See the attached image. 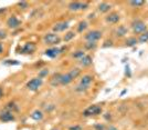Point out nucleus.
I'll return each mask as SVG.
<instances>
[{
    "mask_svg": "<svg viewBox=\"0 0 148 130\" xmlns=\"http://www.w3.org/2000/svg\"><path fill=\"white\" fill-rule=\"evenodd\" d=\"M42 83H43L42 78H39V77H38V78H33V79H31V80L27 83V88H28L30 91H37L38 89L42 86Z\"/></svg>",
    "mask_w": 148,
    "mask_h": 130,
    "instance_id": "1",
    "label": "nucleus"
},
{
    "mask_svg": "<svg viewBox=\"0 0 148 130\" xmlns=\"http://www.w3.org/2000/svg\"><path fill=\"white\" fill-rule=\"evenodd\" d=\"M102 37V32L99 30H92L85 35V39L88 42H96Z\"/></svg>",
    "mask_w": 148,
    "mask_h": 130,
    "instance_id": "2",
    "label": "nucleus"
},
{
    "mask_svg": "<svg viewBox=\"0 0 148 130\" xmlns=\"http://www.w3.org/2000/svg\"><path fill=\"white\" fill-rule=\"evenodd\" d=\"M44 42L48 44H56L61 41V38L59 37L56 33H47L43 38Z\"/></svg>",
    "mask_w": 148,
    "mask_h": 130,
    "instance_id": "3",
    "label": "nucleus"
},
{
    "mask_svg": "<svg viewBox=\"0 0 148 130\" xmlns=\"http://www.w3.org/2000/svg\"><path fill=\"white\" fill-rule=\"evenodd\" d=\"M102 112V108L99 106H91L90 108H87L85 111L83 112L84 117H90V116H96Z\"/></svg>",
    "mask_w": 148,
    "mask_h": 130,
    "instance_id": "4",
    "label": "nucleus"
},
{
    "mask_svg": "<svg viewBox=\"0 0 148 130\" xmlns=\"http://www.w3.org/2000/svg\"><path fill=\"white\" fill-rule=\"evenodd\" d=\"M88 3L87 2H80V1H73L69 5V9L72 10V11H76V10H80V9H86Z\"/></svg>",
    "mask_w": 148,
    "mask_h": 130,
    "instance_id": "5",
    "label": "nucleus"
},
{
    "mask_svg": "<svg viewBox=\"0 0 148 130\" xmlns=\"http://www.w3.org/2000/svg\"><path fill=\"white\" fill-rule=\"evenodd\" d=\"M14 120V116H13V112L5 110V111L0 112V121L2 122H10Z\"/></svg>",
    "mask_w": 148,
    "mask_h": 130,
    "instance_id": "6",
    "label": "nucleus"
},
{
    "mask_svg": "<svg viewBox=\"0 0 148 130\" xmlns=\"http://www.w3.org/2000/svg\"><path fill=\"white\" fill-rule=\"evenodd\" d=\"M133 30L135 31L136 33H143L146 31V25L140 20H137L133 24Z\"/></svg>",
    "mask_w": 148,
    "mask_h": 130,
    "instance_id": "7",
    "label": "nucleus"
},
{
    "mask_svg": "<svg viewBox=\"0 0 148 130\" xmlns=\"http://www.w3.org/2000/svg\"><path fill=\"white\" fill-rule=\"evenodd\" d=\"M20 25H21V21L17 17H14V16L10 17V18L7 20V26L9 28H11V29H17V28L20 27Z\"/></svg>",
    "mask_w": 148,
    "mask_h": 130,
    "instance_id": "8",
    "label": "nucleus"
},
{
    "mask_svg": "<svg viewBox=\"0 0 148 130\" xmlns=\"http://www.w3.org/2000/svg\"><path fill=\"white\" fill-rule=\"evenodd\" d=\"M34 50H36V46H34V43L28 42V43H25V46L21 48L20 54H32Z\"/></svg>",
    "mask_w": 148,
    "mask_h": 130,
    "instance_id": "9",
    "label": "nucleus"
},
{
    "mask_svg": "<svg viewBox=\"0 0 148 130\" xmlns=\"http://www.w3.org/2000/svg\"><path fill=\"white\" fill-rule=\"evenodd\" d=\"M69 28V22L68 21H63V22H59L53 27V31L54 32H62L65 31Z\"/></svg>",
    "mask_w": 148,
    "mask_h": 130,
    "instance_id": "10",
    "label": "nucleus"
},
{
    "mask_svg": "<svg viewBox=\"0 0 148 130\" xmlns=\"http://www.w3.org/2000/svg\"><path fill=\"white\" fill-rule=\"evenodd\" d=\"M73 81L72 79V77H71V74H61V77H60V85H63V86H66L69 83H71Z\"/></svg>",
    "mask_w": 148,
    "mask_h": 130,
    "instance_id": "11",
    "label": "nucleus"
},
{
    "mask_svg": "<svg viewBox=\"0 0 148 130\" xmlns=\"http://www.w3.org/2000/svg\"><path fill=\"white\" fill-rule=\"evenodd\" d=\"M61 51H62V49L56 48V47H54V48H50V49L45 50V56L50 57V58H56Z\"/></svg>",
    "mask_w": 148,
    "mask_h": 130,
    "instance_id": "12",
    "label": "nucleus"
},
{
    "mask_svg": "<svg viewBox=\"0 0 148 130\" xmlns=\"http://www.w3.org/2000/svg\"><path fill=\"white\" fill-rule=\"evenodd\" d=\"M92 81H93L92 76H90V74H85V76H83V77H82V79H81V81H80V85L85 86V87H90V85L92 83Z\"/></svg>",
    "mask_w": 148,
    "mask_h": 130,
    "instance_id": "13",
    "label": "nucleus"
},
{
    "mask_svg": "<svg viewBox=\"0 0 148 130\" xmlns=\"http://www.w3.org/2000/svg\"><path fill=\"white\" fill-rule=\"evenodd\" d=\"M80 63L83 67H87V66H90L92 63V58L90 56H87V55H85V56L82 57L80 59Z\"/></svg>",
    "mask_w": 148,
    "mask_h": 130,
    "instance_id": "14",
    "label": "nucleus"
},
{
    "mask_svg": "<svg viewBox=\"0 0 148 130\" xmlns=\"http://www.w3.org/2000/svg\"><path fill=\"white\" fill-rule=\"evenodd\" d=\"M118 20H119V16L117 13H111L110 16L106 17V21L110 24H116V22H118Z\"/></svg>",
    "mask_w": 148,
    "mask_h": 130,
    "instance_id": "15",
    "label": "nucleus"
},
{
    "mask_svg": "<svg viewBox=\"0 0 148 130\" xmlns=\"http://www.w3.org/2000/svg\"><path fill=\"white\" fill-rule=\"evenodd\" d=\"M31 118H32L33 120H37V121L42 120V118H43V113H42V111H40V110H36V111L31 115Z\"/></svg>",
    "mask_w": 148,
    "mask_h": 130,
    "instance_id": "16",
    "label": "nucleus"
},
{
    "mask_svg": "<svg viewBox=\"0 0 148 130\" xmlns=\"http://www.w3.org/2000/svg\"><path fill=\"white\" fill-rule=\"evenodd\" d=\"M110 9H111V5H108L106 2H102L99 6V10L101 13H107V11H110Z\"/></svg>",
    "mask_w": 148,
    "mask_h": 130,
    "instance_id": "17",
    "label": "nucleus"
},
{
    "mask_svg": "<svg viewBox=\"0 0 148 130\" xmlns=\"http://www.w3.org/2000/svg\"><path fill=\"white\" fill-rule=\"evenodd\" d=\"M6 110L13 112V110H19V108H18V106L16 105L14 102H9V104L6 106Z\"/></svg>",
    "mask_w": 148,
    "mask_h": 130,
    "instance_id": "18",
    "label": "nucleus"
},
{
    "mask_svg": "<svg viewBox=\"0 0 148 130\" xmlns=\"http://www.w3.org/2000/svg\"><path fill=\"white\" fill-rule=\"evenodd\" d=\"M69 74H71V77H72V79H75V78H77L79 76H80V74H81V70L79 68H74V69H72Z\"/></svg>",
    "mask_w": 148,
    "mask_h": 130,
    "instance_id": "19",
    "label": "nucleus"
},
{
    "mask_svg": "<svg viewBox=\"0 0 148 130\" xmlns=\"http://www.w3.org/2000/svg\"><path fill=\"white\" fill-rule=\"evenodd\" d=\"M138 41L140 43H145L148 41V31H145V32H143L142 35H140V37L138 39Z\"/></svg>",
    "mask_w": 148,
    "mask_h": 130,
    "instance_id": "20",
    "label": "nucleus"
},
{
    "mask_svg": "<svg viewBox=\"0 0 148 130\" xmlns=\"http://www.w3.org/2000/svg\"><path fill=\"white\" fill-rule=\"evenodd\" d=\"M60 77H61V74H56L53 77V79L51 80V85L52 86H59L60 85Z\"/></svg>",
    "mask_w": 148,
    "mask_h": 130,
    "instance_id": "21",
    "label": "nucleus"
},
{
    "mask_svg": "<svg viewBox=\"0 0 148 130\" xmlns=\"http://www.w3.org/2000/svg\"><path fill=\"white\" fill-rule=\"evenodd\" d=\"M86 28H87L86 21H81L80 25H79V28H77V31H79V32H82L83 30H85Z\"/></svg>",
    "mask_w": 148,
    "mask_h": 130,
    "instance_id": "22",
    "label": "nucleus"
},
{
    "mask_svg": "<svg viewBox=\"0 0 148 130\" xmlns=\"http://www.w3.org/2000/svg\"><path fill=\"white\" fill-rule=\"evenodd\" d=\"M85 56V54H84V51H82V50H77V51H75L73 54V57L74 58H76V59H81L82 57Z\"/></svg>",
    "mask_w": 148,
    "mask_h": 130,
    "instance_id": "23",
    "label": "nucleus"
},
{
    "mask_svg": "<svg viewBox=\"0 0 148 130\" xmlns=\"http://www.w3.org/2000/svg\"><path fill=\"white\" fill-rule=\"evenodd\" d=\"M74 36H75V33L72 32V31H70V32H68V33L64 36V40H65V41H70L72 38H74Z\"/></svg>",
    "mask_w": 148,
    "mask_h": 130,
    "instance_id": "24",
    "label": "nucleus"
},
{
    "mask_svg": "<svg viewBox=\"0 0 148 130\" xmlns=\"http://www.w3.org/2000/svg\"><path fill=\"white\" fill-rule=\"evenodd\" d=\"M136 43H137V40H136L135 38H130V39H127V41H126V44L130 46V47L135 46Z\"/></svg>",
    "mask_w": 148,
    "mask_h": 130,
    "instance_id": "25",
    "label": "nucleus"
},
{
    "mask_svg": "<svg viewBox=\"0 0 148 130\" xmlns=\"http://www.w3.org/2000/svg\"><path fill=\"white\" fill-rule=\"evenodd\" d=\"M87 89H88V87L82 86V85H79V86L75 88V90H76L77 92H83V91H86Z\"/></svg>",
    "mask_w": 148,
    "mask_h": 130,
    "instance_id": "26",
    "label": "nucleus"
},
{
    "mask_svg": "<svg viewBox=\"0 0 148 130\" xmlns=\"http://www.w3.org/2000/svg\"><path fill=\"white\" fill-rule=\"evenodd\" d=\"M130 5L134 7H140L144 5V1H130Z\"/></svg>",
    "mask_w": 148,
    "mask_h": 130,
    "instance_id": "27",
    "label": "nucleus"
},
{
    "mask_svg": "<svg viewBox=\"0 0 148 130\" xmlns=\"http://www.w3.org/2000/svg\"><path fill=\"white\" fill-rule=\"evenodd\" d=\"M94 129L95 130H105L106 129V127L102 124H96L95 126H94Z\"/></svg>",
    "mask_w": 148,
    "mask_h": 130,
    "instance_id": "28",
    "label": "nucleus"
},
{
    "mask_svg": "<svg viewBox=\"0 0 148 130\" xmlns=\"http://www.w3.org/2000/svg\"><path fill=\"white\" fill-rule=\"evenodd\" d=\"M48 74H49V70H48V69H43L42 71H40V74H39V78H43V77H45Z\"/></svg>",
    "mask_w": 148,
    "mask_h": 130,
    "instance_id": "29",
    "label": "nucleus"
},
{
    "mask_svg": "<svg viewBox=\"0 0 148 130\" xmlns=\"http://www.w3.org/2000/svg\"><path fill=\"white\" fill-rule=\"evenodd\" d=\"M125 31H126V29L124 27H119L117 30V36H124L125 35Z\"/></svg>",
    "mask_w": 148,
    "mask_h": 130,
    "instance_id": "30",
    "label": "nucleus"
},
{
    "mask_svg": "<svg viewBox=\"0 0 148 130\" xmlns=\"http://www.w3.org/2000/svg\"><path fill=\"white\" fill-rule=\"evenodd\" d=\"M95 46H96L95 42H87L85 44V47H86L87 49H93V48H95Z\"/></svg>",
    "mask_w": 148,
    "mask_h": 130,
    "instance_id": "31",
    "label": "nucleus"
},
{
    "mask_svg": "<svg viewBox=\"0 0 148 130\" xmlns=\"http://www.w3.org/2000/svg\"><path fill=\"white\" fill-rule=\"evenodd\" d=\"M18 5H19V7H21L22 9H25V8H28V2H25V1H20Z\"/></svg>",
    "mask_w": 148,
    "mask_h": 130,
    "instance_id": "32",
    "label": "nucleus"
},
{
    "mask_svg": "<svg viewBox=\"0 0 148 130\" xmlns=\"http://www.w3.org/2000/svg\"><path fill=\"white\" fill-rule=\"evenodd\" d=\"M5 65H19V62L17 60H7L5 61Z\"/></svg>",
    "mask_w": 148,
    "mask_h": 130,
    "instance_id": "33",
    "label": "nucleus"
},
{
    "mask_svg": "<svg viewBox=\"0 0 148 130\" xmlns=\"http://www.w3.org/2000/svg\"><path fill=\"white\" fill-rule=\"evenodd\" d=\"M7 37V32L3 29H0V39H5Z\"/></svg>",
    "mask_w": 148,
    "mask_h": 130,
    "instance_id": "34",
    "label": "nucleus"
},
{
    "mask_svg": "<svg viewBox=\"0 0 148 130\" xmlns=\"http://www.w3.org/2000/svg\"><path fill=\"white\" fill-rule=\"evenodd\" d=\"M83 128L81 126H73V127H70V130H82Z\"/></svg>",
    "mask_w": 148,
    "mask_h": 130,
    "instance_id": "35",
    "label": "nucleus"
},
{
    "mask_svg": "<svg viewBox=\"0 0 148 130\" xmlns=\"http://www.w3.org/2000/svg\"><path fill=\"white\" fill-rule=\"evenodd\" d=\"M107 130H118L116 127H114V126H110L108 128H107Z\"/></svg>",
    "mask_w": 148,
    "mask_h": 130,
    "instance_id": "36",
    "label": "nucleus"
},
{
    "mask_svg": "<svg viewBox=\"0 0 148 130\" xmlns=\"http://www.w3.org/2000/svg\"><path fill=\"white\" fill-rule=\"evenodd\" d=\"M2 97H3V89L0 87V99H1Z\"/></svg>",
    "mask_w": 148,
    "mask_h": 130,
    "instance_id": "37",
    "label": "nucleus"
},
{
    "mask_svg": "<svg viewBox=\"0 0 148 130\" xmlns=\"http://www.w3.org/2000/svg\"><path fill=\"white\" fill-rule=\"evenodd\" d=\"M2 50H3V46H2V43H0V54L2 52Z\"/></svg>",
    "mask_w": 148,
    "mask_h": 130,
    "instance_id": "38",
    "label": "nucleus"
},
{
    "mask_svg": "<svg viewBox=\"0 0 148 130\" xmlns=\"http://www.w3.org/2000/svg\"><path fill=\"white\" fill-rule=\"evenodd\" d=\"M51 130H58V129H51Z\"/></svg>",
    "mask_w": 148,
    "mask_h": 130,
    "instance_id": "39",
    "label": "nucleus"
}]
</instances>
